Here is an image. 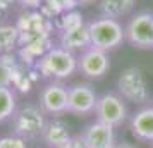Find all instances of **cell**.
I'll use <instances>...</instances> for the list:
<instances>
[{
	"instance_id": "obj_1",
	"label": "cell",
	"mask_w": 153,
	"mask_h": 148,
	"mask_svg": "<svg viewBox=\"0 0 153 148\" xmlns=\"http://www.w3.org/2000/svg\"><path fill=\"white\" fill-rule=\"evenodd\" d=\"M35 69L38 74H42V78L62 81L71 78L77 71V55L62 48L60 45L52 47L42 59L36 60Z\"/></svg>"
},
{
	"instance_id": "obj_2",
	"label": "cell",
	"mask_w": 153,
	"mask_h": 148,
	"mask_svg": "<svg viewBox=\"0 0 153 148\" xmlns=\"http://www.w3.org/2000/svg\"><path fill=\"white\" fill-rule=\"evenodd\" d=\"M91 35V47L100 48L103 52H112L119 48L126 42L124 26L119 22V19H110L100 16L98 19L88 22Z\"/></svg>"
},
{
	"instance_id": "obj_3",
	"label": "cell",
	"mask_w": 153,
	"mask_h": 148,
	"mask_svg": "<svg viewBox=\"0 0 153 148\" xmlns=\"http://www.w3.org/2000/svg\"><path fill=\"white\" fill-rule=\"evenodd\" d=\"M45 115L47 114L40 109V105L26 103V105L17 107V110L14 112L12 119H10L12 134H16V136H19L26 141L42 136L45 124H47Z\"/></svg>"
},
{
	"instance_id": "obj_4",
	"label": "cell",
	"mask_w": 153,
	"mask_h": 148,
	"mask_svg": "<svg viewBox=\"0 0 153 148\" xmlns=\"http://www.w3.org/2000/svg\"><path fill=\"white\" fill-rule=\"evenodd\" d=\"M117 91L126 102H131L136 105H143L150 100L148 81L139 67H127L119 74Z\"/></svg>"
},
{
	"instance_id": "obj_5",
	"label": "cell",
	"mask_w": 153,
	"mask_h": 148,
	"mask_svg": "<svg viewBox=\"0 0 153 148\" xmlns=\"http://www.w3.org/2000/svg\"><path fill=\"white\" fill-rule=\"evenodd\" d=\"M126 42L138 50L153 48V12L141 10L131 16L124 26Z\"/></svg>"
},
{
	"instance_id": "obj_6",
	"label": "cell",
	"mask_w": 153,
	"mask_h": 148,
	"mask_svg": "<svg viewBox=\"0 0 153 148\" xmlns=\"http://www.w3.org/2000/svg\"><path fill=\"white\" fill-rule=\"evenodd\" d=\"M95 115L97 120L105 122L112 127L122 126L127 119V107L124 98L119 93H103L102 97H98Z\"/></svg>"
},
{
	"instance_id": "obj_7",
	"label": "cell",
	"mask_w": 153,
	"mask_h": 148,
	"mask_svg": "<svg viewBox=\"0 0 153 148\" xmlns=\"http://www.w3.org/2000/svg\"><path fill=\"white\" fill-rule=\"evenodd\" d=\"M69 103V88L64 86L60 81H50L40 91V109L47 115H62L67 114Z\"/></svg>"
},
{
	"instance_id": "obj_8",
	"label": "cell",
	"mask_w": 153,
	"mask_h": 148,
	"mask_svg": "<svg viewBox=\"0 0 153 148\" xmlns=\"http://www.w3.org/2000/svg\"><path fill=\"white\" fill-rule=\"evenodd\" d=\"M98 103V95L95 88L88 83H76L69 86V103H67V114L86 117L95 114Z\"/></svg>"
},
{
	"instance_id": "obj_9",
	"label": "cell",
	"mask_w": 153,
	"mask_h": 148,
	"mask_svg": "<svg viewBox=\"0 0 153 148\" xmlns=\"http://www.w3.org/2000/svg\"><path fill=\"white\" fill-rule=\"evenodd\" d=\"M77 71L88 79H102L110 71L108 54L95 47L86 48L77 55Z\"/></svg>"
},
{
	"instance_id": "obj_10",
	"label": "cell",
	"mask_w": 153,
	"mask_h": 148,
	"mask_svg": "<svg viewBox=\"0 0 153 148\" xmlns=\"http://www.w3.org/2000/svg\"><path fill=\"white\" fill-rule=\"evenodd\" d=\"M115 127L108 126L105 122L95 120L83 129L81 138H83L84 148H112L115 141Z\"/></svg>"
},
{
	"instance_id": "obj_11",
	"label": "cell",
	"mask_w": 153,
	"mask_h": 148,
	"mask_svg": "<svg viewBox=\"0 0 153 148\" xmlns=\"http://www.w3.org/2000/svg\"><path fill=\"white\" fill-rule=\"evenodd\" d=\"M59 45L62 48L69 50L72 54H81L86 48L91 47V35H90V26L84 22L83 26L74 28L71 31H60L59 33Z\"/></svg>"
},
{
	"instance_id": "obj_12",
	"label": "cell",
	"mask_w": 153,
	"mask_h": 148,
	"mask_svg": "<svg viewBox=\"0 0 153 148\" xmlns=\"http://www.w3.org/2000/svg\"><path fill=\"white\" fill-rule=\"evenodd\" d=\"M131 133L139 141L153 143V105L143 107L138 112L132 114L131 117Z\"/></svg>"
},
{
	"instance_id": "obj_13",
	"label": "cell",
	"mask_w": 153,
	"mask_h": 148,
	"mask_svg": "<svg viewBox=\"0 0 153 148\" xmlns=\"http://www.w3.org/2000/svg\"><path fill=\"white\" fill-rule=\"evenodd\" d=\"M71 138H72V134L69 131V126L64 120H60V119L47 120L45 129L42 133V140L45 141V145L48 148H60Z\"/></svg>"
},
{
	"instance_id": "obj_14",
	"label": "cell",
	"mask_w": 153,
	"mask_h": 148,
	"mask_svg": "<svg viewBox=\"0 0 153 148\" xmlns=\"http://www.w3.org/2000/svg\"><path fill=\"white\" fill-rule=\"evenodd\" d=\"M136 5V0H100L98 10L100 16L110 17V19H120L131 12Z\"/></svg>"
},
{
	"instance_id": "obj_15",
	"label": "cell",
	"mask_w": 153,
	"mask_h": 148,
	"mask_svg": "<svg viewBox=\"0 0 153 148\" xmlns=\"http://www.w3.org/2000/svg\"><path fill=\"white\" fill-rule=\"evenodd\" d=\"M17 107V91L14 86H0V124L12 119Z\"/></svg>"
},
{
	"instance_id": "obj_16",
	"label": "cell",
	"mask_w": 153,
	"mask_h": 148,
	"mask_svg": "<svg viewBox=\"0 0 153 148\" xmlns=\"http://www.w3.org/2000/svg\"><path fill=\"white\" fill-rule=\"evenodd\" d=\"M77 7H79L77 5V0H45L42 9H40V12L47 19L53 21V19H59L64 12L76 10Z\"/></svg>"
},
{
	"instance_id": "obj_17",
	"label": "cell",
	"mask_w": 153,
	"mask_h": 148,
	"mask_svg": "<svg viewBox=\"0 0 153 148\" xmlns=\"http://www.w3.org/2000/svg\"><path fill=\"white\" fill-rule=\"evenodd\" d=\"M21 33L17 26L2 24L0 26V54H12L16 47H19Z\"/></svg>"
},
{
	"instance_id": "obj_18",
	"label": "cell",
	"mask_w": 153,
	"mask_h": 148,
	"mask_svg": "<svg viewBox=\"0 0 153 148\" xmlns=\"http://www.w3.org/2000/svg\"><path fill=\"white\" fill-rule=\"evenodd\" d=\"M17 67L12 54H0V86H14Z\"/></svg>"
},
{
	"instance_id": "obj_19",
	"label": "cell",
	"mask_w": 153,
	"mask_h": 148,
	"mask_svg": "<svg viewBox=\"0 0 153 148\" xmlns=\"http://www.w3.org/2000/svg\"><path fill=\"white\" fill-rule=\"evenodd\" d=\"M84 21H83V14L79 12V10H69V12H64L59 19H57V31L60 33V31H71V29L74 28H79V26H83Z\"/></svg>"
},
{
	"instance_id": "obj_20",
	"label": "cell",
	"mask_w": 153,
	"mask_h": 148,
	"mask_svg": "<svg viewBox=\"0 0 153 148\" xmlns=\"http://www.w3.org/2000/svg\"><path fill=\"white\" fill-rule=\"evenodd\" d=\"M0 148H28V141L16 134H9L0 138Z\"/></svg>"
},
{
	"instance_id": "obj_21",
	"label": "cell",
	"mask_w": 153,
	"mask_h": 148,
	"mask_svg": "<svg viewBox=\"0 0 153 148\" xmlns=\"http://www.w3.org/2000/svg\"><path fill=\"white\" fill-rule=\"evenodd\" d=\"M21 7H24L26 10H40L45 0H16Z\"/></svg>"
},
{
	"instance_id": "obj_22",
	"label": "cell",
	"mask_w": 153,
	"mask_h": 148,
	"mask_svg": "<svg viewBox=\"0 0 153 148\" xmlns=\"http://www.w3.org/2000/svg\"><path fill=\"white\" fill-rule=\"evenodd\" d=\"M60 148H84V143H83V138H81V134H77V136H72L65 145H62Z\"/></svg>"
},
{
	"instance_id": "obj_23",
	"label": "cell",
	"mask_w": 153,
	"mask_h": 148,
	"mask_svg": "<svg viewBox=\"0 0 153 148\" xmlns=\"http://www.w3.org/2000/svg\"><path fill=\"white\" fill-rule=\"evenodd\" d=\"M14 2H16V0H0V10H2V12H4V10H7Z\"/></svg>"
},
{
	"instance_id": "obj_24",
	"label": "cell",
	"mask_w": 153,
	"mask_h": 148,
	"mask_svg": "<svg viewBox=\"0 0 153 148\" xmlns=\"http://www.w3.org/2000/svg\"><path fill=\"white\" fill-rule=\"evenodd\" d=\"M95 2H98V0H77V5L79 7H88V5H93Z\"/></svg>"
},
{
	"instance_id": "obj_25",
	"label": "cell",
	"mask_w": 153,
	"mask_h": 148,
	"mask_svg": "<svg viewBox=\"0 0 153 148\" xmlns=\"http://www.w3.org/2000/svg\"><path fill=\"white\" fill-rule=\"evenodd\" d=\"M112 148H136V147L131 145V143H127V141H122V143H115Z\"/></svg>"
}]
</instances>
